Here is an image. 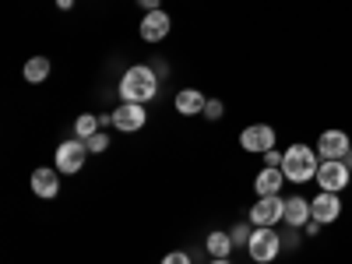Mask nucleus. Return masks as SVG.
Masks as SVG:
<instances>
[{"label":"nucleus","instance_id":"27","mask_svg":"<svg viewBox=\"0 0 352 264\" xmlns=\"http://www.w3.org/2000/svg\"><path fill=\"white\" fill-rule=\"evenodd\" d=\"M342 162H345V166H349V169H352V148H349V152H345V159H342Z\"/></svg>","mask_w":352,"mask_h":264},{"label":"nucleus","instance_id":"10","mask_svg":"<svg viewBox=\"0 0 352 264\" xmlns=\"http://www.w3.org/2000/svg\"><path fill=\"white\" fill-rule=\"evenodd\" d=\"M349 148H352V141H349V134L338 131V127H331V131H324V134L317 138V155H320V159H345Z\"/></svg>","mask_w":352,"mask_h":264},{"label":"nucleus","instance_id":"23","mask_svg":"<svg viewBox=\"0 0 352 264\" xmlns=\"http://www.w3.org/2000/svg\"><path fill=\"white\" fill-rule=\"evenodd\" d=\"M282 155H285V152L272 148V152H264V162H268V166H282Z\"/></svg>","mask_w":352,"mask_h":264},{"label":"nucleus","instance_id":"2","mask_svg":"<svg viewBox=\"0 0 352 264\" xmlns=\"http://www.w3.org/2000/svg\"><path fill=\"white\" fill-rule=\"evenodd\" d=\"M155 92H159V78H155L152 67H144V64L131 67L120 78V99L124 102H148V99H155Z\"/></svg>","mask_w":352,"mask_h":264},{"label":"nucleus","instance_id":"1","mask_svg":"<svg viewBox=\"0 0 352 264\" xmlns=\"http://www.w3.org/2000/svg\"><path fill=\"white\" fill-rule=\"evenodd\" d=\"M317 166H320V155H317V148H310V144H292V148H285V155H282V173H285L289 184L314 180Z\"/></svg>","mask_w":352,"mask_h":264},{"label":"nucleus","instance_id":"17","mask_svg":"<svg viewBox=\"0 0 352 264\" xmlns=\"http://www.w3.org/2000/svg\"><path fill=\"white\" fill-rule=\"evenodd\" d=\"M50 71H53V64L46 60V56H32V60L25 64V81L28 85H39V81L50 78Z\"/></svg>","mask_w":352,"mask_h":264},{"label":"nucleus","instance_id":"16","mask_svg":"<svg viewBox=\"0 0 352 264\" xmlns=\"http://www.w3.org/2000/svg\"><path fill=\"white\" fill-rule=\"evenodd\" d=\"M232 247H236V243H232L229 232H208V240H204V250H208L212 257H229Z\"/></svg>","mask_w":352,"mask_h":264},{"label":"nucleus","instance_id":"26","mask_svg":"<svg viewBox=\"0 0 352 264\" xmlns=\"http://www.w3.org/2000/svg\"><path fill=\"white\" fill-rule=\"evenodd\" d=\"M56 8H60V11H71V8H74V0H56Z\"/></svg>","mask_w":352,"mask_h":264},{"label":"nucleus","instance_id":"3","mask_svg":"<svg viewBox=\"0 0 352 264\" xmlns=\"http://www.w3.org/2000/svg\"><path fill=\"white\" fill-rule=\"evenodd\" d=\"M278 250H282V236H278V229H275V226H257V229L250 232V243H247L250 261L268 264V261L278 257Z\"/></svg>","mask_w":352,"mask_h":264},{"label":"nucleus","instance_id":"25","mask_svg":"<svg viewBox=\"0 0 352 264\" xmlns=\"http://www.w3.org/2000/svg\"><path fill=\"white\" fill-rule=\"evenodd\" d=\"M303 229H307V236H317V229H320V222H314V219H310V222H307Z\"/></svg>","mask_w":352,"mask_h":264},{"label":"nucleus","instance_id":"19","mask_svg":"<svg viewBox=\"0 0 352 264\" xmlns=\"http://www.w3.org/2000/svg\"><path fill=\"white\" fill-rule=\"evenodd\" d=\"M85 144H88V152H106L109 148V138L102 131H96L92 138H85Z\"/></svg>","mask_w":352,"mask_h":264},{"label":"nucleus","instance_id":"9","mask_svg":"<svg viewBox=\"0 0 352 264\" xmlns=\"http://www.w3.org/2000/svg\"><path fill=\"white\" fill-rule=\"evenodd\" d=\"M310 212H314V222L331 226V222L342 215V197H338L335 190H320V194L310 201Z\"/></svg>","mask_w":352,"mask_h":264},{"label":"nucleus","instance_id":"28","mask_svg":"<svg viewBox=\"0 0 352 264\" xmlns=\"http://www.w3.org/2000/svg\"><path fill=\"white\" fill-rule=\"evenodd\" d=\"M212 264H229V257H212Z\"/></svg>","mask_w":352,"mask_h":264},{"label":"nucleus","instance_id":"6","mask_svg":"<svg viewBox=\"0 0 352 264\" xmlns=\"http://www.w3.org/2000/svg\"><path fill=\"white\" fill-rule=\"evenodd\" d=\"M85 159H88V144L81 141V138H71V141H60L56 144V169L60 173H78L81 166H85Z\"/></svg>","mask_w":352,"mask_h":264},{"label":"nucleus","instance_id":"8","mask_svg":"<svg viewBox=\"0 0 352 264\" xmlns=\"http://www.w3.org/2000/svg\"><path fill=\"white\" fill-rule=\"evenodd\" d=\"M169 28H173V18L159 8V11H144V18H141V39L144 43H162L166 36H169Z\"/></svg>","mask_w":352,"mask_h":264},{"label":"nucleus","instance_id":"22","mask_svg":"<svg viewBox=\"0 0 352 264\" xmlns=\"http://www.w3.org/2000/svg\"><path fill=\"white\" fill-rule=\"evenodd\" d=\"M162 264H190V257H187L184 250H173V254L162 257Z\"/></svg>","mask_w":352,"mask_h":264},{"label":"nucleus","instance_id":"15","mask_svg":"<svg viewBox=\"0 0 352 264\" xmlns=\"http://www.w3.org/2000/svg\"><path fill=\"white\" fill-rule=\"evenodd\" d=\"M204 99L197 88H184L180 96H176V113H184V116H194V113H204Z\"/></svg>","mask_w":352,"mask_h":264},{"label":"nucleus","instance_id":"11","mask_svg":"<svg viewBox=\"0 0 352 264\" xmlns=\"http://www.w3.org/2000/svg\"><path fill=\"white\" fill-rule=\"evenodd\" d=\"M144 106L141 102H124V106H116V113H113V124L120 127V131H127V134H134V131H141L144 127Z\"/></svg>","mask_w":352,"mask_h":264},{"label":"nucleus","instance_id":"20","mask_svg":"<svg viewBox=\"0 0 352 264\" xmlns=\"http://www.w3.org/2000/svg\"><path fill=\"white\" fill-rule=\"evenodd\" d=\"M229 236H232V243H236V247H243V243H250V229H247V222H240L236 229H232V232H229Z\"/></svg>","mask_w":352,"mask_h":264},{"label":"nucleus","instance_id":"18","mask_svg":"<svg viewBox=\"0 0 352 264\" xmlns=\"http://www.w3.org/2000/svg\"><path fill=\"white\" fill-rule=\"evenodd\" d=\"M96 131H99V116H96V113H81L78 120H74V134H78L81 141H85V138H92Z\"/></svg>","mask_w":352,"mask_h":264},{"label":"nucleus","instance_id":"13","mask_svg":"<svg viewBox=\"0 0 352 264\" xmlns=\"http://www.w3.org/2000/svg\"><path fill=\"white\" fill-rule=\"evenodd\" d=\"M310 219H314V212H310V201H307V197H300V194L285 197V222H289L292 229H303Z\"/></svg>","mask_w":352,"mask_h":264},{"label":"nucleus","instance_id":"14","mask_svg":"<svg viewBox=\"0 0 352 264\" xmlns=\"http://www.w3.org/2000/svg\"><path fill=\"white\" fill-rule=\"evenodd\" d=\"M56 173H60V169H50V166L32 173V190L39 197H56V194H60V180H56Z\"/></svg>","mask_w":352,"mask_h":264},{"label":"nucleus","instance_id":"24","mask_svg":"<svg viewBox=\"0 0 352 264\" xmlns=\"http://www.w3.org/2000/svg\"><path fill=\"white\" fill-rule=\"evenodd\" d=\"M138 4H141L144 11H159V8H162V0H138Z\"/></svg>","mask_w":352,"mask_h":264},{"label":"nucleus","instance_id":"4","mask_svg":"<svg viewBox=\"0 0 352 264\" xmlns=\"http://www.w3.org/2000/svg\"><path fill=\"white\" fill-rule=\"evenodd\" d=\"M349 176H352V169H349L342 159H320L314 180L320 184V190H335V194H338V190H345Z\"/></svg>","mask_w":352,"mask_h":264},{"label":"nucleus","instance_id":"21","mask_svg":"<svg viewBox=\"0 0 352 264\" xmlns=\"http://www.w3.org/2000/svg\"><path fill=\"white\" fill-rule=\"evenodd\" d=\"M222 113H226V106H222L219 99H208V102H204V116H208V120H219Z\"/></svg>","mask_w":352,"mask_h":264},{"label":"nucleus","instance_id":"7","mask_svg":"<svg viewBox=\"0 0 352 264\" xmlns=\"http://www.w3.org/2000/svg\"><path fill=\"white\" fill-rule=\"evenodd\" d=\"M275 127H268V124H250L243 134H240V148L243 152H257V155H264V152H272L275 148Z\"/></svg>","mask_w":352,"mask_h":264},{"label":"nucleus","instance_id":"5","mask_svg":"<svg viewBox=\"0 0 352 264\" xmlns=\"http://www.w3.org/2000/svg\"><path fill=\"white\" fill-rule=\"evenodd\" d=\"M250 222L254 226H278L285 222V197L272 194V197H257L250 208Z\"/></svg>","mask_w":352,"mask_h":264},{"label":"nucleus","instance_id":"12","mask_svg":"<svg viewBox=\"0 0 352 264\" xmlns=\"http://www.w3.org/2000/svg\"><path fill=\"white\" fill-rule=\"evenodd\" d=\"M282 184H285L282 166H264V169L254 176V190H257V197H272V194H278Z\"/></svg>","mask_w":352,"mask_h":264}]
</instances>
